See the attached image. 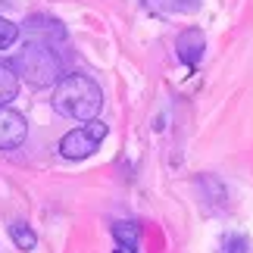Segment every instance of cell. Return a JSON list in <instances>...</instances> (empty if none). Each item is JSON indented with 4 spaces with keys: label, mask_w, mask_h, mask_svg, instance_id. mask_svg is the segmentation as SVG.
Returning a JSON list of instances; mask_svg holds the SVG:
<instances>
[{
    "label": "cell",
    "mask_w": 253,
    "mask_h": 253,
    "mask_svg": "<svg viewBox=\"0 0 253 253\" xmlns=\"http://www.w3.org/2000/svg\"><path fill=\"white\" fill-rule=\"evenodd\" d=\"M53 110L75 122H91L103 110V91L91 75H63L53 91Z\"/></svg>",
    "instance_id": "cell-1"
},
{
    "label": "cell",
    "mask_w": 253,
    "mask_h": 253,
    "mask_svg": "<svg viewBox=\"0 0 253 253\" xmlns=\"http://www.w3.org/2000/svg\"><path fill=\"white\" fill-rule=\"evenodd\" d=\"M16 72H19V79H25L32 87H50V84L60 82L63 63H60V56H56L53 47L28 41L22 50L16 53Z\"/></svg>",
    "instance_id": "cell-2"
},
{
    "label": "cell",
    "mask_w": 253,
    "mask_h": 253,
    "mask_svg": "<svg viewBox=\"0 0 253 253\" xmlns=\"http://www.w3.org/2000/svg\"><path fill=\"white\" fill-rule=\"evenodd\" d=\"M106 131H110V128H106V122H100V119L84 122V125H79V128H72L69 134H63L60 153H63L66 160H84V157H91V153L100 150Z\"/></svg>",
    "instance_id": "cell-3"
},
{
    "label": "cell",
    "mask_w": 253,
    "mask_h": 253,
    "mask_svg": "<svg viewBox=\"0 0 253 253\" xmlns=\"http://www.w3.org/2000/svg\"><path fill=\"white\" fill-rule=\"evenodd\" d=\"M22 35H28V41H38V44H47V47H60L66 41V25L60 22L56 16H47V13H35L25 19Z\"/></svg>",
    "instance_id": "cell-4"
},
{
    "label": "cell",
    "mask_w": 253,
    "mask_h": 253,
    "mask_svg": "<svg viewBox=\"0 0 253 253\" xmlns=\"http://www.w3.org/2000/svg\"><path fill=\"white\" fill-rule=\"evenodd\" d=\"M28 138L25 116L13 106H0V150H16Z\"/></svg>",
    "instance_id": "cell-5"
},
{
    "label": "cell",
    "mask_w": 253,
    "mask_h": 253,
    "mask_svg": "<svg viewBox=\"0 0 253 253\" xmlns=\"http://www.w3.org/2000/svg\"><path fill=\"white\" fill-rule=\"evenodd\" d=\"M175 50H178V60L184 66H200L203 60V50H207V35L200 32V28H184L178 35V41H175Z\"/></svg>",
    "instance_id": "cell-6"
},
{
    "label": "cell",
    "mask_w": 253,
    "mask_h": 253,
    "mask_svg": "<svg viewBox=\"0 0 253 253\" xmlns=\"http://www.w3.org/2000/svg\"><path fill=\"white\" fill-rule=\"evenodd\" d=\"M141 6L157 16H184V13H197L200 0H141Z\"/></svg>",
    "instance_id": "cell-7"
},
{
    "label": "cell",
    "mask_w": 253,
    "mask_h": 253,
    "mask_svg": "<svg viewBox=\"0 0 253 253\" xmlns=\"http://www.w3.org/2000/svg\"><path fill=\"white\" fill-rule=\"evenodd\" d=\"M19 94V72L16 66L0 63V106H9Z\"/></svg>",
    "instance_id": "cell-8"
},
{
    "label": "cell",
    "mask_w": 253,
    "mask_h": 253,
    "mask_svg": "<svg viewBox=\"0 0 253 253\" xmlns=\"http://www.w3.org/2000/svg\"><path fill=\"white\" fill-rule=\"evenodd\" d=\"M9 235H13V244H16L19 250H35V244H38L35 228L28 225V222H22V219L9 225Z\"/></svg>",
    "instance_id": "cell-9"
},
{
    "label": "cell",
    "mask_w": 253,
    "mask_h": 253,
    "mask_svg": "<svg viewBox=\"0 0 253 253\" xmlns=\"http://www.w3.org/2000/svg\"><path fill=\"white\" fill-rule=\"evenodd\" d=\"M19 35H22V28L16 22H9V19L0 16V50H6V47H13L19 41Z\"/></svg>",
    "instance_id": "cell-10"
},
{
    "label": "cell",
    "mask_w": 253,
    "mask_h": 253,
    "mask_svg": "<svg viewBox=\"0 0 253 253\" xmlns=\"http://www.w3.org/2000/svg\"><path fill=\"white\" fill-rule=\"evenodd\" d=\"M222 253H247V241L241 238V235H228L225 241H222Z\"/></svg>",
    "instance_id": "cell-11"
},
{
    "label": "cell",
    "mask_w": 253,
    "mask_h": 253,
    "mask_svg": "<svg viewBox=\"0 0 253 253\" xmlns=\"http://www.w3.org/2000/svg\"><path fill=\"white\" fill-rule=\"evenodd\" d=\"M113 253H125V250H119V247H116V250H113Z\"/></svg>",
    "instance_id": "cell-12"
}]
</instances>
